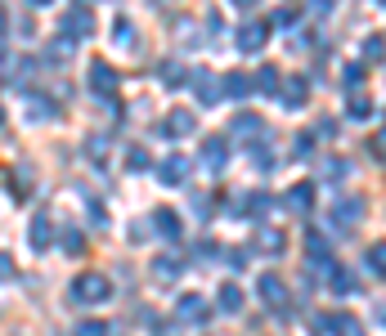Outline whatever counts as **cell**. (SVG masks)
Returning <instances> with one entry per match:
<instances>
[{"label":"cell","instance_id":"5b68a950","mask_svg":"<svg viewBox=\"0 0 386 336\" xmlns=\"http://www.w3.org/2000/svg\"><path fill=\"white\" fill-rule=\"evenodd\" d=\"M63 27H68V32H77V36H90V27H94L90 9H68V14H63Z\"/></svg>","mask_w":386,"mask_h":336},{"label":"cell","instance_id":"3957f363","mask_svg":"<svg viewBox=\"0 0 386 336\" xmlns=\"http://www.w3.org/2000/svg\"><path fill=\"white\" fill-rule=\"evenodd\" d=\"M247 90H251L247 72H225V77H220V94H229V99H243Z\"/></svg>","mask_w":386,"mask_h":336},{"label":"cell","instance_id":"9c48e42d","mask_svg":"<svg viewBox=\"0 0 386 336\" xmlns=\"http://www.w3.org/2000/svg\"><path fill=\"white\" fill-rule=\"evenodd\" d=\"M256 292H261V301H270V305H283V283L274 278V273H265Z\"/></svg>","mask_w":386,"mask_h":336},{"label":"cell","instance_id":"7c38bea8","mask_svg":"<svg viewBox=\"0 0 386 336\" xmlns=\"http://www.w3.org/2000/svg\"><path fill=\"white\" fill-rule=\"evenodd\" d=\"M90 86H94V90H113V86H117L113 67H108V63H94V67H90Z\"/></svg>","mask_w":386,"mask_h":336},{"label":"cell","instance_id":"e0dca14e","mask_svg":"<svg viewBox=\"0 0 386 336\" xmlns=\"http://www.w3.org/2000/svg\"><path fill=\"white\" fill-rule=\"evenodd\" d=\"M283 99L287 103H306V81L292 77V81H287V90H283Z\"/></svg>","mask_w":386,"mask_h":336},{"label":"cell","instance_id":"484cf974","mask_svg":"<svg viewBox=\"0 0 386 336\" xmlns=\"http://www.w3.org/2000/svg\"><path fill=\"white\" fill-rule=\"evenodd\" d=\"M126 166H130V171H144V166H149V153H130V157H126Z\"/></svg>","mask_w":386,"mask_h":336},{"label":"cell","instance_id":"d6986e66","mask_svg":"<svg viewBox=\"0 0 386 336\" xmlns=\"http://www.w3.org/2000/svg\"><path fill=\"white\" fill-rule=\"evenodd\" d=\"M346 171H351V166H346L342 157H328V162H323V175H328V179H342Z\"/></svg>","mask_w":386,"mask_h":336},{"label":"cell","instance_id":"f546056e","mask_svg":"<svg viewBox=\"0 0 386 336\" xmlns=\"http://www.w3.org/2000/svg\"><path fill=\"white\" fill-rule=\"evenodd\" d=\"M0 278H14V260L9 256H0Z\"/></svg>","mask_w":386,"mask_h":336},{"label":"cell","instance_id":"9a60e30c","mask_svg":"<svg viewBox=\"0 0 386 336\" xmlns=\"http://www.w3.org/2000/svg\"><path fill=\"white\" fill-rule=\"evenodd\" d=\"M251 86H256L261 94H274V90H279V72H274V67H261V72H256V81H251Z\"/></svg>","mask_w":386,"mask_h":336},{"label":"cell","instance_id":"4fadbf2b","mask_svg":"<svg viewBox=\"0 0 386 336\" xmlns=\"http://www.w3.org/2000/svg\"><path fill=\"white\" fill-rule=\"evenodd\" d=\"M189 130H193V112H175L171 122L162 126V135H189Z\"/></svg>","mask_w":386,"mask_h":336},{"label":"cell","instance_id":"ba28073f","mask_svg":"<svg viewBox=\"0 0 386 336\" xmlns=\"http://www.w3.org/2000/svg\"><path fill=\"white\" fill-rule=\"evenodd\" d=\"M359 215H364V202H359V198H351V202H342V207H337V224H342V229H351Z\"/></svg>","mask_w":386,"mask_h":336},{"label":"cell","instance_id":"6da1fadb","mask_svg":"<svg viewBox=\"0 0 386 336\" xmlns=\"http://www.w3.org/2000/svg\"><path fill=\"white\" fill-rule=\"evenodd\" d=\"M72 296H77L81 305H99V301H108V278L104 273H86V278L72 283Z\"/></svg>","mask_w":386,"mask_h":336},{"label":"cell","instance_id":"4316f807","mask_svg":"<svg viewBox=\"0 0 386 336\" xmlns=\"http://www.w3.org/2000/svg\"><path fill=\"white\" fill-rule=\"evenodd\" d=\"M77 336H104V323H81Z\"/></svg>","mask_w":386,"mask_h":336},{"label":"cell","instance_id":"30bf717a","mask_svg":"<svg viewBox=\"0 0 386 336\" xmlns=\"http://www.w3.org/2000/svg\"><path fill=\"white\" fill-rule=\"evenodd\" d=\"M216 305H220L225 314H238V309H243V296H238V287L225 283V287H220V301H216Z\"/></svg>","mask_w":386,"mask_h":336},{"label":"cell","instance_id":"83f0119b","mask_svg":"<svg viewBox=\"0 0 386 336\" xmlns=\"http://www.w3.org/2000/svg\"><path fill=\"white\" fill-rule=\"evenodd\" d=\"M364 58H373V63H378V58H382V45H378V36H373V41L364 45Z\"/></svg>","mask_w":386,"mask_h":336},{"label":"cell","instance_id":"d4e9b609","mask_svg":"<svg viewBox=\"0 0 386 336\" xmlns=\"http://www.w3.org/2000/svg\"><path fill=\"white\" fill-rule=\"evenodd\" d=\"M351 117H373V103L368 99H351Z\"/></svg>","mask_w":386,"mask_h":336},{"label":"cell","instance_id":"2e32d148","mask_svg":"<svg viewBox=\"0 0 386 336\" xmlns=\"http://www.w3.org/2000/svg\"><path fill=\"white\" fill-rule=\"evenodd\" d=\"M153 220H158V233H162V238H175V233H180V224H175V215H171V211H158Z\"/></svg>","mask_w":386,"mask_h":336},{"label":"cell","instance_id":"7a4b0ae2","mask_svg":"<svg viewBox=\"0 0 386 336\" xmlns=\"http://www.w3.org/2000/svg\"><path fill=\"white\" fill-rule=\"evenodd\" d=\"M265 36H270V27H265V22H243V27H238V50H243V54H256L261 45H265Z\"/></svg>","mask_w":386,"mask_h":336},{"label":"cell","instance_id":"52a82bcc","mask_svg":"<svg viewBox=\"0 0 386 336\" xmlns=\"http://www.w3.org/2000/svg\"><path fill=\"white\" fill-rule=\"evenodd\" d=\"M185 171H189V157H185V153H175V157L162 162L158 175H162V184H180V175H185Z\"/></svg>","mask_w":386,"mask_h":336},{"label":"cell","instance_id":"8fae6325","mask_svg":"<svg viewBox=\"0 0 386 336\" xmlns=\"http://www.w3.org/2000/svg\"><path fill=\"white\" fill-rule=\"evenodd\" d=\"M180 318H193V323H207V305H202L198 296H185V301H180Z\"/></svg>","mask_w":386,"mask_h":336},{"label":"cell","instance_id":"5bb4252c","mask_svg":"<svg viewBox=\"0 0 386 336\" xmlns=\"http://www.w3.org/2000/svg\"><path fill=\"white\" fill-rule=\"evenodd\" d=\"M287 207H292L297 215H306L310 211V184H297L292 193H287Z\"/></svg>","mask_w":386,"mask_h":336},{"label":"cell","instance_id":"277c9868","mask_svg":"<svg viewBox=\"0 0 386 336\" xmlns=\"http://www.w3.org/2000/svg\"><path fill=\"white\" fill-rule=\"evenodd\" d=\"M193 90H198L202 103H216V99H220V86H216L211 72H193Z\"/></svg>","mask_w":386,"mask_h":336},{"label":"cell","instance_id":"f1b7e54d","mask_svg":"<svg viewBox=\"0 0 386 336\" xmlns=\"http://www.w3.org/2000/svg\"><path fill=\"white\" fill-rule=\"evenodd\" d=\"M225 256H229V265H234V269H243V265H247V256H243L238 247H234V251H225Z\"/></svg>","mask_w":386,"mask_h":336},{"label":"cell","instance_id":"44dd1931","mask_svg":"<svg viewBox=\"0 0 386 336\" xmlns=\"http://www.w3.org/2000/svg\"><path fill=\"white\" fill-rule=\"evenodd\" d=\"M45 243H50V224L36 220V224H32V247H45Z\"/></svg>","mask_w":386,"mask_h":336},{"label":"cell","instance_id":"603a6c76","mask_svg":"<svg viewBox=\"0 0 386 336\" xmlns=\"http://www.w3.org/2000/svg\"><path fill=\"white\" fill-rule=\"evenodd\" d=\"M364 269L373 273V278H378V273H382V247H373L368 256H364Z\"/></svg>","mask_w":386,"mask_h":336},{"label":"cell","instance_id":"ffe728a7","mask_svg":"<svg viewBox=\"0 0 386 336\" xmlns=\"http://www.w3.org/2000/svg\"><path fill=\"white\" fill-rule=\"evenodd\" d=\"M337 336H364V328H359L355 318H346V314H342V318H337Z\"/></svg>","mask_w":386,"mask_h":336},{"label":"cell","instance_id":"ac0fdd59","mask_svg":"<svg viewBox=\"0 0 386 336\" xmlns=\"http://www.w3.org/2000/svg\"><path fill=\"white\" fill-rule=\"evenodd\" d=\"M81 247H86V238H81V229H63V251H68V256H77Z\"/></svg>","mask_w":386,"mask_h":336},{"label":"cell","instance_id":"cb8c5ba5","mask_svg":"<svg viewBox=\"0 0 386 336\" xmlns=\"http://www.w3.org/2000/svg\"><path fill=\"white\" fill-rule=\"evenodd\" d=\"M32 117L41 122V117H54V103L50 99H32Z\"/></svg>","mask_w":386,"mask_h":336},{"label":"cell","instance_id":"7402d4cb","mask_svg":"<svg viewBox=\"0 0 386 336\" xmlns=\"http://www.w3.org/2000/svg\"><path fill=\"white\" fill-rule=\"evenodd\" d=\"M162 72H166V77H162V86H180V81H185V67H180V63H166Z\"/></svg>","mask_w":386,"mask_h":336},{"label":"cell","instance_id":"8992f818","mask_svg":"<svg viewBox=\"0 0 386 336\" xmlns=\"http://www.w3.org/2000/svg\"><path fill=\"white\" fill-rule=\"evenodd\" d=\"M202 162H207V171H220L229 162V143L225 139H207V153H202Z\"/></svg>","mask_w":386,"mask_h":336}]
</instances>
